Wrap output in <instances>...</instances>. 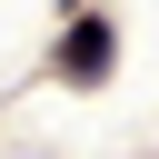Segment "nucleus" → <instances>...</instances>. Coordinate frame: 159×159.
<instances>
[{
	"label": "nucleus",
	"instance_id": "f257e3e1",
	"mask_svg": "<svg viewBox=\"0 0 159 159\" xmlns=\"http://www.w3.org/2000/svg\"><path fill=\"white\" fill-rule=\"evenodd\" d=\"M109 60H119V30H109L99 10H89V20H70V40H60V80H99Z\"/></svg>",
	"mask_w": 159,
	"mask_h": 159
}]
</instances>
